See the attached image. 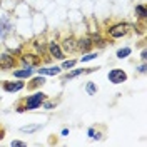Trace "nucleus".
Instances as JSON below:
<instances>
[{"mask_svg": "<svg viewBox=\"0 0 147 147\" xmlns=\"http://www.w3.org/2000/svg\"><path fill=\"white\" fill-rule=\"evenodd\" d=\"M47 99V94H44L42 90H37L35 94H32V95H28L25 99H22V100L17 104V110L18 114H22V112H27V110H35L38 109L40 105H42V102Z\"/></svg>", "mask_w": 147, "mask_h": 147, "instance_id": "1", "label": "nucleus"}, {"mask_svg": "<svg viewBox=\"0 0 147 147\" xmlns=\"http://www.w3.org/2000/svg\"><path fill=\"white\" fill-rule=\"evenodd\" d=\"M130 28H132V25L127 24V22H115V24H112L105 28V34H107V37L117 40V38H122V37L127 35L130 32Z\"/></svg>", "mask_w": 147, "mask_h": 147, "instance_id": "2", "label": "nucleus"}, {"mask_svg": "<svg viewBox=\"0 0 147 147\" xmlns=\"http://www.w3.org/2000/svg\"><path fill=\"white\" fill-rule=\"evenodd\" d=\"M18 57H20V62L25 65V67L34 69V67H40V65H42V59H40V55L35 54V52H22Z\"/></svg>", "mask_w": 147, "mask_h": 147, "instance_id": "3", "label": "nucleus"}, {"mask_svg": "<svg viewBox=\"0 0 147 147\" xmlns=\"http://www.w3.org/2000/svg\"><path fill=\"white\" fill-rule=\"evenodd\" d=\"M17 59L12 52H0V69L2 70H12L17 67Z\"/></svg>", "mask_w": 147, "mask_h": 147, "instance_id": "4", "label": "nucleus"}, {"mask_svg": "<svg viewBox=\"0 0 147 147\" xmlns=\"http://www.w3.org/2000/svg\"><path fill=\"white\" fill-rule=\"evenodd\" d=\"M2 89L9 94H15V92H20L25 89V82L24 79H18V80H3L2 82Z\"/></svg>", "mask_w": 147, "mask_h": 147, "instance_id": "5", "label": "nucleus"}, {"mask_svg": "<svg viewBox=\"0 0 147 147\" xmlns=\"http://www.w3.org/2000/svg\"><path fill=\"white\" fill-rule=\"evenodd\" d=\"M47 52L55 60H64L65 59V54H64V50H62V47H60V44L55 42V40H50L47 44Z\"/></svg>", "mask_w": 147, "mask_h": 147, "instance_id": "6", "label": "nucleus"}, {"mask_svg": "<svg viewBox=\"0 0 147 147\" xmlns=\"http://www.w3.org/2000/svg\"><path fill=\"white\" fill-rule=\"evenodd\" d=\"M107 79H109L110 84L117 85V84H122L127 80V74L124 72L122 69H110L109 74H107Z\"/></svg>", "mask_w": 147, "mask_h": 147, "instance_id": "7", "label": "nucleus"}, {"mask_svg": "<svg viewBox=\"0 0 147 147\" xmlns=\"http://www.w3.org/2000/svg\"><path fill=\"white\" fill-rule=\"evenodd\" d=\"M60 47H62L64 54H74V52H77V38L74 35L64 37L60 42Z\"/></svg>", "mask_w": 147, "mask_h": 147, "instance_id": "8", "label": "nucleus"}, {"mask_svg": "<svg viewBox=\"0 0 147 147\" xmlns=\"http://www.w3.org/2000/svg\"><path fill=\"white\" fill-rule=\"evenodd\" d=\"M94 44H92V38L90 37H80V38H77V50L79 52H84V54H87V52H90Z\"/></svg>", "mask_w": 147, "mask_h": 147, "instance_id": "9", "label": "nucleus"}, {"mask_svg": "<svg viewBox=\"0 0 147 147\" xmlns=\"http://www.w3.org/2000/svg\"><path fill=\"white\" fill-rule=\"evenodd\" d=\"M45 75H37V77H34V79H30V82L25 85L28 90H35V89H40V87H44L45 85Z\"/></svg>", "mask_w": 147, "mask_h": 147, "instance_id": "10", "label": "nucleus"}, {"mask_svg": "<svg viewBox=\"0 0 147 147\" xmlns=\"http://www.w3.org/2000/svg\"><path fill=\"white\" fill-rule=\"evenodd\" d=\"M37 74L38 75H60L62 74V69L60 67H57V65H52V67H42L40 65V69H37Z\"/></svg>", "mask_w": 147, "mask_h": 147, "instance_id": "11", "label": "nucleus"}, {"mask_svg": "<svg viewBox=\"0 0 147 147\" xmlns=\"http://www.w3.org/2000/svg\"><path fill=\"white\" fill-rule=\"evenodd\" d=\"M12 30V22L7 17H3L0 20V38H5Z\"/></svg>", "mask_w": 147, "mask_h": 147, "instance_id": "12", "label": "nucleus"}, {"mask_svg": "<svg viewBox=\"0 0 147 147\" xmlns=\"http://www.w3.org/2000/svg\"><path fill=\"white\" fill-rule=\"evenodd\" d=\"M12 74H13V77H15V79H28V77H32V69H30V67L15 69Z\"/></svg>", "mask_w": 147, "mask_h": 147, "instance_id": "13", "label": "nucleus"}, {"mask_svg": "<svg viewBox=\"0 0 147 147\" xmlns=\"http://www.w3.org/2000/svg\"><path fill=\"white\" fill-rule=\"evenodd\" d=\"M92 44H94V47H105L107 45V38L105 37H102L100 34H95V35H92Z\"/></svg>", "mask_w": 147, "mask_h": 147, "instance_id": "14", "label": "nucleus"}, {"mask_svg": "<svg viewBox=\"0 0 147 147\" xmlns=\"http://www.w3.org/2000/svg\"><path fill=\"white\" fill-rule=\"evenodd\" d=\"M85 74V69H75V70H70V72H67L62 77L64 80H72V79H75V77H79V75H84Z\"/></svg>", "mask_w": 147, "mask_h": 147, "instance_id": "15", "label": "nucleus"}, {"mask_svg": "<svg viewBox=\"0 0 147 147\" xmlns=\"http://www.w3.org/2000/svg\"><path fill=\"white\" fill-rule=\"evenodd\" d=\"M136 15H137L139 20H146L147 18V9L144 3H139V5H136Z\"/></svg>", "mask_w": 147, "mask_h": 147, "instance_id": "16", "label": "nucleus"}, {"mask_svg": "<svg viewBox=\"0 0 147 147\" xmlns=\"http://www.w3.org/2000/svg\"><path fill=\"white\" fill-rule=\"evenodd\" d=\"M32 47H34V49L37 50L35 54H38L40 57H42V55H44V54L47 52V44H44V42L40 44L38 40H34V42H32Z\"/></svg>", "mask_w": 147, "mask_h": 147, "instance_id": "17", "label": "nucleus"}, {"mask_svg": "<svg viewBox=\"0 0 147 147\" xmlns=\"http://www.w3.org/2000/svg\"><path fill=\"white\" fill-rule=\"evenodd\" d=\"M38 129H42V125L40 124H32V125H22L20 127V132H24V134H34V132H37Z\"/></svg>", "mask_w": 147, "mask_h": 147, "instance_id": "18", "label": "nucleus"}, {"mask_svg": "<svg viewBox=\"0 0 147 147\" xmlns=\"http://www.w3.org/2000/svg\"><path fill=\"white\" fill-rule=\"evenodd\" d=\"M130 54H132V49L130 47H124V49H119L115 55H117V59H127Z\"/></svg>", "mask_w": 147, "mask_h": 147, "instance_id": "19", "label": "nucleus"}, {"mask_svg": "<svg viewBox=\"0 0 147 147\" xmlns=\"http://www.w3.org/2000/svg\"><path fill=\"white\" fill-rule=\"evenodd\" d=\"M77 62H79V60H75V59H70V60H64V62H62V65H60V69H62V70H70V69H74V67H75V65H77Z\"/></svg>", "mask_w": 147, "mask_h": 147, "instance_id": "20", "label": "nucleus"}, {"mask_svg": "<svg viewBox=\"0 0 147 147\" xmlns=\"http://www.w3.org/2000/svg\"><path fill=\"white\" fill-rule=\"evenodd\" d=\"M97 90H99V87L95 85V82H87L85 84V92H87L89 95H95Z\"/></svg>", "mask_w": 147, "mask_h": 147, "instance_id": "21", "label": "nucleus"}, {"mask_svg": "<svg viewBox=\"0 0 147 147\" xmlns=\"http://www.w3.org/2000/svg\"><path fill=\"white\" fill-rule=\"evenodd\" d=\"M59 102H60V99H57V100H47L45 99V100L42 102V107H44L45 110H50V109H54V107H57Z\"/></svg>", "mask_w": 147, "mask_h": 147, "instance_id": "22", "label": "nucleus"}, {"mask_svg": "<svg viewBox=\"0 0 147 147\" xmlns=\"http://www.w3.org/2000/svg\"><path fill=\"white\" fill-rule=\"evenodd\" d=\"M99 55H97V52H87V54L84 55L82 59H80V62H90V60H94V59H97Z\"/></svg>", "mask_w": 147, "mask_h": 147, "instance_id": "23", "label": "nucleus"}, {"mask_svg": "<svg viewBox=\"0 0 147 147\" xmlns=\"http://www.w3.org/2000/svg\"><path fill=\"white\" fill-rule=\"evenodd\" d=\"M87 134H89V137H90V139H97V140L102 139V134H100V132H95V129H94V127L89 129V130H87Z\"/></svg>", "mask_w": 147, "mask_h": 147, "instance_id": "24", "label": "nucleus"}, {"mask_svg": "<svg viewBox=\"0 0 147 147\" xmlns=\"http://www.w3.org/2000/svg\"><path fill=\"white\" fill-rule=\"evenodd\" d=\"M10 146L12 147H27V142H22V140H12Z\"/></svg>", "mask_w": 147, "mask_h": 147, "instance_id": "25", "label": "nucleus"}, {"mask_svg": "<svg viewBox=\"0 0 147 147\" xmlns=\"http://www.w3.org/2000/svg\"><path fill=\"white\" fill-rule=\"evenodd\" d=\"M146 70H147V65L146 64H142L140 67H139V72H140V74H146Z\"/></svg>", "mask_w": 147, "mask_h": 147, "instance_id": "26", "label": "nucleus"}, {"mask_svg": "<svg viewBox=\"0 0 147 147\" xmlns=\"http://www.w3.org/2000/svg\"><path fill=\"white\" fill-rule=\"evenodd\" d=\"M140 57H142V60L146 62V59H147V50H142V54H140Z\"/></svg>", "mask_w": 147, "mask_h": 147, "instance_id": "27", "label": "nucleus"}, {"mask_svg": "<svg viewBox=\"0 0 147 147\" xmlns=\"http://www.w3.org/2000/svg\"><path fill=\"white\" fill-rule=\"evenodd\" d=\"M69 134V129H62V136H67Z\"/></svg>", "mask_w": 147, "mask_h": 147, "instance_id": "28", "label": "nucleus"}]
</instances>
